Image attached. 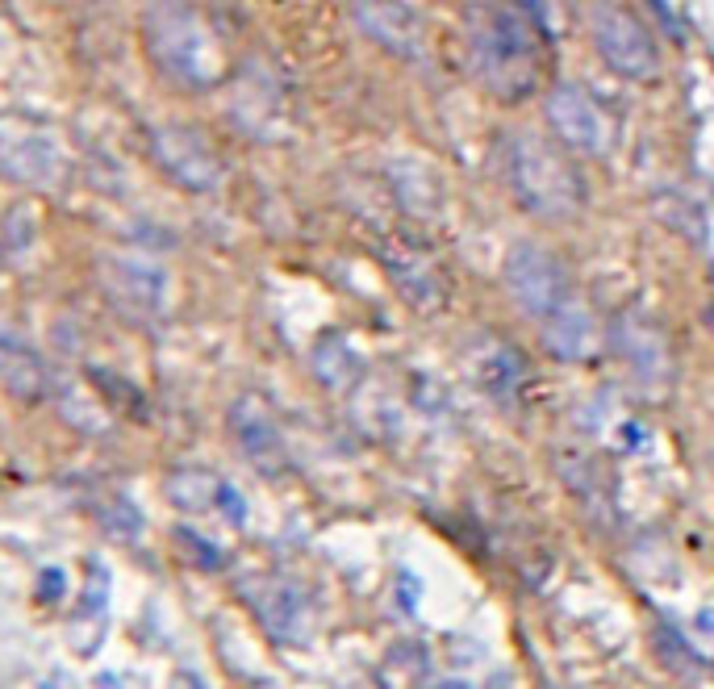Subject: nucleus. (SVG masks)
Masks as SVG:
<instances>
[{
    "instance_id": "obj_1",
    "label": "nucleus",
    "mask_w": 714,
    "mask_h": 689,
    "mask_svg": "<svg viewBox=\"0 0 714 689\" xmlns=\"http://www.w3.org/2000/svg\"><path fill=\"white\" fill-rule=\"evenodd\" d=\"M464 51L476 84L506 105L527 101L543 80V26L522 5H472L464 17Z\"/></svg>"
},
{
    "instance_id": "obj_2",
    "label": "nucleus",
    "mask_w": 714,
    "mask_h": 689,
    "mask_svg": "<svg viewBox=\"0 0 714 689\" xmlns=\"http://www.w3.org/2000/svg\"><path fill=\"white\" fill-rule=\"evenodd\" d=\"M506 184L514 201L539 222H568L577 218L585 205V180L581 172L568 163L560 147H552L543 134L535 130H514L506 138Z\"/></svg>"
},
{
    "instance_id": "obj_3",
    "label": "nucleus",
    "mask_w": 714,
    "mask_h": 689,
    "mask_svg": "<svg viewBox=\"0 0 714 689\" xmlns=\"http://www.w3.org/2000/svg\"><path fill=\"white\" fill-rule=\"evenodd\" d=\"M147 51L163 76L184 88H213L226 76L218 30L188 5H155L147 13Z\"/></svg>"
},
{
    "instance_id": "obj_4",
    "label": "nucleus",
    "mask_w": 714,
    "mask_h": 689,
    "mask_svg": "<svg viewBox=\"0 0 714 689\" xmlns=\"http://www.w3.org/2000/svg\"><path fill=\"white\" fill-rule=\"evenodd\" d=\"M238 598L247 602V610L255 614V623L264 627V635H272L276 644H309L318 631V610L309 602L305 585H297L284 573H255L238 581Z\"/></svg>"
},
{
    "instance_id": "obj_5",
    "label": "nucleus",
    "mask_w": 714,
    "mask_h": 689,
    "mask_svg": "<svg viewBox=\"0 0 714 689\" xmlns=\"http://www.w3.org/2000/svg\"><path fill=\"white\" fill-rule=\"evenodd\" d=\"M589 34H593L598 55L606 59V67L618 71L623 80H656L660 51L652 42V30L623 5V0H593L589 5Z\"/></svg>"
},
{
    "instance_id": "obj_6",
    "label": "nucleus",
    "mask_w": 714,
    "mask_h": 689,
    "mask_svg": "<svg viewBox=\"0 0 714 689\" xmlns=\"http://www.w3.org/2000/svg\"><path fill=\"white\" fill-rule=\"evenodd\" d=\"M610 347L623 360L631 385L644 397H669L673 380H677V355H673V339L660 330V322H652L648 314H618V322L610 326Z\"/></svg>"
},
{
    "instance_id": "obj_7",
    "label": "nucleus",
    "mask_w": 714,
    "mask_h": 689,
    "mask_svg": "<svg viewBox=\"0 0 714 689\" xmlns=\"http://www.w3.org/2000/svg\"><path fill=\"white\" fill-rule=\"evenodd\" d=\"M502 280H506V293L514 297L518 310L539 322L552 318L560 305L573 297V280H568V268L560 264V255L539 243H514L506 251Z\"/></svg>"
},
{
    "instance_id": "obj_8",
    "label": "nucleus",
    "mask_w": 714,
    "mask_h": 689,
    "mask_svg": "<svg viewBox=\"0 0 714 689\" xmlns=\"http://www.w3.org/2000/svg\"><path fill=\"white\" fill-rule=\"evenodd\" d=\"M63 142L55 130H46L30 117H0V176L30 184V188H51L63 176Z\"/></svg>"
},
{
    "instance_id": "obj_9",
    "label": "nucleus",
    "mask_w": 714,
    "mask_h": 689,
    "mask_svg": "<svg viewBox=\"0 0 714 689\" xmlns=\"http://www.w3.org/2000/svg\"><path fill=\"white\" fill-rule=\"evenodd\" d=\"M101 284L109 301L130 318H159L172 301V276L138 251H109L101 259Z\"/></svg>"
},
{
    "instance_id": "obj_10",
    "label": "nucleus",
    "mask_w": 714,
    "mask_h": 689,
    "mask_svg": "<svg viewBox=\"0 0 714 689\" xmlns=\"http://www.w3.org/2000/svg\"><path fill=\"white\" fill-rule=\"evenodd\" d=\"M151 155L159 163V172L172 184L188 188V193H213V188H222V180H226V163L201 130L159 126L151 134Z\"/></svg>"
},
{
    "instance_id": "obj_11",
    "label": "nucleus",
    "mask_w": 714,
    "mask_h": 689,
    "mask_svg": "<svg viewBox=\"0 0 714 689\" xmlns=\"http://www.w3.org/2000/svg\"><path fill=\"white\" fill-rule=\"evenodd\" d=\"M376 259L385 264L393 289L401 293V301L418 314H439L447 301V280L439 272V264L431 259L422 243L406 239V234H389L385 243L376 247Z\"/></svg>"
},
{
    "instance_id": "obj_12",
    "label": "nucleus",
    "mask_w": 714,
    "mask_h": 689,
    "mask_svg": "<svg viewBox=\"0 0 714 689\" xmlns=\"http://www.w3.org/2000/svg\"><path fill=\"white\" fill-rule=\"evenodd\" d=\"M543 113H547V126L556 130V138L568 151L589 155V159L610 151V122L581 84H568V80L552 84L543 97Z\"/></svg>"
},
{
    "instance_id": "obj_13",
    "label": "nucleus",
    "mask_w": 714,
    "mask_h": 689,
    "mask_svg": "<svg viewBox=\"0 0 714 689\" xmlns=\"http://www.w3.org/2000/svg\"><path fill=\"white\" fill-rule=\"evenodd\" d=\"M230 435H234L238 451H243L255 472H264V477H284V472H289V443H284L276 410L259 393L234 397Z\"/></svg>"
},
{
    "instance_id": "obj_14",
    "label": "nucleus",
    "mask_w": 714,
    "mask_h": 689,
    "mask_svg": "<svg viewBox=\"0 0 714 689\" xmlns=\"http://www.w3.org/2000/svg\"><path fill=\"white\" fill-rule=\"evenodd\" d=\"M351 17L376 46L397 59H426V26L410 0H351Z\"/></svg>"
},
{
    "instance_id": "obj_15",
    "label": "nucleus",
    "mask_w": 714,
    "mask_h": 689,
    "mask_svg": "<svg viewBox=\"0 0 714 689\" xmlns=\"http://www.w3.org/2000/svg\"><path fill=\"white\" fill-rule=\"evenodd\" d=\"M163 497H168L176 510L197 514V518L222 514V518H230V527H243L247 522V502L213 468H172L168 477H163Z\"/></svg>"
},
{
    "instance_id": "obj_16",
    "label": "nucleus",
    "mask_w": 714,
    "mask_h": 689,
    "mask_svg": "<svg viewBox=\"0 0 714 689\" xmlns=\"http://www.w3.org/2000/svg\"><path fill=\"white\" fill-rule=\"evenodd\" d=\"M464 364L468 376L476 380V389L493 401H514L522 389H527V360L514 343H506L502 335H472L464 347Z\"/></svg>"
},
{
    "instance_id": "obj_17",
    "label": "nucleus",
    "mask_w": 714,
    "mask_h": 689,
    "mask_svg": "<svg viewBox=\"0 0 714 689\" xmlns=\"http://www.w3.org/2000/svg\"><path fill=\"white\" fill-rule=\"evenodd\" d=\"M602 318L581 297H568L552 318H543V347L556 355L560 364H593L606 347Z\"/></svg>"
},
{
    "instance_id": "obj_18",
    "label": "nucleus",
    "mask_w": 714,
    "mask_h": 689,
    "mask_svg": "<svg viewBox=\"0 0 714 689\" xmlns=\"http://www.w3.org/2000/svg\"><path fill=\"white\" fill-rule=\"evenodd\" d=\"M0 385H5L9 397L30 401V406L42 397H51V385H55V376L42 355L5 326H0Z\"/></svg>"
},
{
    "instance_id": "obj_19",
    "label": "nucleus",
    "mask_w": 714,
    "mask_h": 689,
    "mask_svg": "<svg viewBox=\"0 0 714 689\" xmlns=\"http://www.w3.org/2000/svg\"><path fill=\"white\" fill-rule=\"evenodd\" d=\"M51 397H55L63 422L76 426V431H84V435H109L113 431V410L105 406V397L97 389L80 385L76 376H63V380L55 376Z\"/></svg>"
},
{
    "instance_id": "obj_20",
    "label": "nucleus",
    "mask_w": 714,
    "mask_h": 689,
    "mask_svg": "<svg viewBox=\"0 0 714 689\" xmlns=\"http://www.w3.org/2000/svg\"><path fill=\"white\" fill-rule=\"evenodd\" d=\"M309 368L330 393H351L364 380V355L355 351L343 335H322L309 351Z\"/></svg>"
},
{
    "instance_id": "obj_21",
    "label": "nucleus",
    "mask_w": 714,
    "mask_h": 689,
    "mask_svg": "<svg viewBox=\"0 0 714 689\" xmlns=\"http://www.w3.org/2000/svg\"><path fill=\"white\" fill-rule=\"evenodd\" d=\"M92 518H97V527L117 543H138L142 535H147V518H142V510L117 489H105V493L92 497Z\"/></svg>"
},
{
    "instance_id": "obj_22",
    "label": "nucleus",
    "mask_w": 714,
    "mask_h": 689,
    "mask_svg": "<svg viewBox=\"0 0 714 689\" xmlns=\"http://www.w3.org/2000/svg\"><path fill=\"white\" fill-rule=\"evenodd\" d=\"M380 689H426L431 685V656L422 644H393L376 669Z\"/></svg>"
},
{
    "instance_id": "obj_23",
    "label": "nucleus",
    "mask_w": 714,
    "mask_h": 689,
    "mask_svg": "<svg viewBox=\"0 0 714 689\" xmlns=\"http://www.w3.org/2000/svg\"><path fill=\"white\" fill-rule=\"evenodd\" d=\"M560 472H564V481L573 485V493L581 497V502L593 510V514H602L610 506V489H606V472L593 464L585 451H564L560 456Z\"/></svg>"
},
{
    "instance_id": "obj_24",
    "label": "nucleus",
    "mask_w": 714,
    "mask_h": 689,
    "mask_svg": "<svg viewBox=\"0 0 714 689\" xmlns=\"http://www.w3.org/2000/svg\"><path fill=\"white\" fill-rule=\"evenodd\" d=\"M172 548H176V556H180L184 564L201 568V573H218V568H222V548H218L213 539L197 535L193 527H176V531H172Z\"/></svg>"
},
{
    "instance_id": "obj_25",
    "label": "nucleus",
    "mask_w": 714,
    "mask_h": 689,
    "mask_svg": "<svg viewBox=\"0 0 714 689\" xmlns=\"http://www.w3.org/2000/svg\"><path fill=\"white\" fill-rule=\"evenodd\" d=\"M180 685L184 689H205V681H197V677H180Z\"/></svg>"
},
{
    "instance_id": "obj_26",
    "label": "nucleus",
    "mask_w": 714,
    "mask_h": 689,
    "mask_svg": "<svg viewBox=\"0 0 714 689\" xmlns=\"http://www.w3.org/2000/svg\"><path fill=\"white\" fill-rule=\"evenodd\" d=\"M543 689H556V685H543Z\"/></svg>"
}]
</instances>
